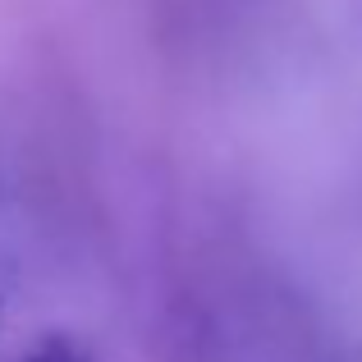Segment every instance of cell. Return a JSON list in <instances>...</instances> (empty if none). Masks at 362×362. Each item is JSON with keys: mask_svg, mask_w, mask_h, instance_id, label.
<instances>
[]
</instances>
